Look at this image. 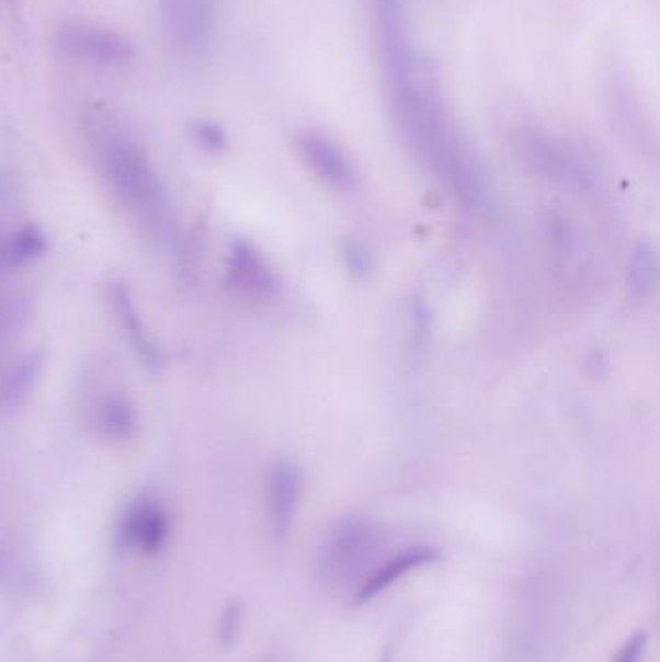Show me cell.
<instances>
[{"label": "cell", "instance_id": "ba28073f", "mask_svg": "<svg viewBox=\"0 0 660 662\" xmlns=\"http://www.w3.org/2000/svg\"><path fill=\"white\" fill-rule=\"evenodd\" d=\"M303 494V477L295 465H273L268 475V514L277 535L291 529L293 517L297 514L298 502Z\"/></svg>", "mask_w": 660, "mask_h": 662}, {"label": "cell", "instance_id": "5b68a950", "mask_svg": "<svg viewBox=\"0 0 660 662\" xmlns=\"http://www.w3.org/2000/svg\"><path fill=\"white\" fill-rule=\"evenodd\" d=\"M376 547V530L371 523L349 520L339 523L323 547L322 566L335 580H348L353 571L366 562Z\"/></svg>", "mask_w": 660, "mask_h": 662}, {"label": "cell", "instance_id": "52a82bcc", "mask_svg": "<svg viewBox=\"0 0 660 662\" xmlns=\"http://www.w3.org/2000/svg\"><path fill=\"white\" fill-rule=\"evenodd\" d=\"M227 279L248 297L268 298L275 293V275L262 254L247 240L232 242Z\"/></svg>", "mask_w": 660, "mask_h": 662}, {"label": "cell", "instance_id": "30bf717a", "mask_svg": "<svg viewBox=\"0 0 660 662\" xmlns=\"http://www.w3.org/2000/svg\"><path fill=\"white\" fill-rule=\"evenodd\" d=\"M437 558V552L430 547L407 548L403 552L394 556L391 560L384 563L382 568L374 571L368 580L364 581L356 593L359 603L372 601L374 596L380 595L386 589L391 587L397 580H401L409 571L419 570L426 563H432Z\"/></svg>", "mask_w": 660, "mask_h": 662}, {"label": "cell", "instance_id": "9c48e42d", "mask_svg": "<svg viewBox=\"0 0 660 662\" xmlns=\"http://www.w3.org/2000/svg\"><path fill=\"white\" fill-rule=\"evenodd\" d=\"M109 298H111V305L115 310L116 320L121 323V330L126 333V338L130 341L134 351L140 356V361H144V365L159 370L163 365V355L156 345V341L151 340L144 320H141L140 312L136 308L130 289L124 285V283H113L111 290H109Z\"/></svg>", "mask_w": 660, "mask_h": 662}, {"label": "cell", "instance_id": "e0dca14e", "mask_svg": "<svg viewBox=\"0 0 660 662\" xmlns=\"http://www.w3.org/2000/svg\"><path fill=\"white\" fill-rule=\"evenodd\" d=\"M240 606L231 605L227 608V614H225L224 621H221V638H224L225 643L229 646L235 636H237V631H239L240 626Z\"/></svg>", "mask_w": 660, "mask_h": 662}, {"label": "cell", "instance_id": "7a4b0ae2", "mask_svg": "<svg viewBox=\"0 0 660 662\" xmlns=\"http://www.w3.org/2000/svg\"><path fill=\"white\" fill-rule=\"evenodd\" d=\"M169 39L184 57H202L214 39L217 0H163Z\"/></svg>", "mask_w": 660, "mask_h": 662}, {"label": "cell", "instance_id": "6da1fadb", "mask_svg": "<svg viewBox=\"0 0 660 662\" xmlns=\"http://www.w3.org/2000/svg\"><path fill=\"white\" fill-rule=\"evenodd\" d=\"M103 169L116 196L134 216L153 231L166 227V189L138 144L128 138H111L103 146Z\"/></svg>", "mask_w": 660, "mask_h": 662}, {"label": "cell", "instance_id": "4fadbf2b", "mask_svg": "<svg viewBox=\"0 0 660 662\" xmlns=\"http://www.w3.org/2000/svg\"><path fill=\"white\" fill-rule=\"evenodd\" d=\"M42 353H30L24 358H20L14 368L7 374L4 384L0 386V407L14 409L20 406L42 373Z\"/></svg>", "mask_w": 660, "mask_h": 662}, {"label": "cell", "instance_id": "3957f363", "mask_svg": "<svg viewBox=\"0 0 660 662\" xmlns=\"http://www.w3.org/2000/svg\"><path fill=\"white\" fill-rule=\"evenodd\" d=\"M58 45L68 57L93 67H123L136 55L133 43L126 37L93 25L67 27L60 34Z\"/></svg>", "mask_w": 660, "mask_h": 662}, {"label": "cell", "instance_id": "2e32d148", "mask_svg": "<svg viewBox=\"0 0 660 662\" xmlns=\"http://www.w3.org/2000/svg\"><path fill=\"white\" fill-rule=\"evenodd\" d=\"M645 646H647V636H645L644 631L634 634V636L627 639L626 643L622 646L618 654H616V659L612 662H641Z\"/></svg>", "mask_w": 660, "mask_h": 662}, {"label": "cell", "instance_id": "9a60e30c", "mask_svg": "<svg viewBox=\"0 0 660 662\" xmlns=\"http://www.w3.org/2000/svg\"><path fill=\"white\" fill-rule=\"evenodd\" d=\"M194 138L198 141L202 148L207 151H224L227 148V134L219 125H215L212 121H200L194 125Z\"/></svg>", "mask_w": 660, "mask_h": 662}, {"label": "cell", "instance_id": "8fae6325", "mask_svg": "<svg viewBox=\"0 0 660 662\" xmlns=\"http://www.w3.org/2000/svg\"><path fill=\"white\" fill-rule=\"evenodd\" d=\"M98 423L103 436L115 442L133 440L140 431V419L133 401L124 396H111L100 406Z\"/></svg>", "mask_w": 660, "mask_h": 662}, {"label": "cell", "instance_id": "5bb4252c", "mask_svg": "<svg viewBox=\"0 0 660 662\" xmlns=\"http://www.w3.org/2000/svg\"><path fill=\"white\" fill-rule=\"evenodd\" d=\"M655 277H657V262H655V254L649 249H641V252H637V258L634 260V270H631V279H634V287L637 290L651 289L655 287Z\"/></svg>", "mask_w": 660, "mask_h": 662}, {"label": "cell", "instance_id": "7c38bea8", "mask_svg": "<svg viewBox=\"0 0 660 662\" xmlns=\"http://www.w3.org/2000/svg\"><path fill=\"white\" fill-rule=\"evenodd\" d=\"M47 249H49V242H47L42 227L27 224L10 237L7 247L0 252V260L9 267H22V265L39 260Z\"/></svg>", "mask_w": 660, "mask_h": 662}, {"label": "cell", "instance_id": "277c9868", "mask_svg": "<svg viewBox=\"0 0 660 662\" xmlns=\"http://www.w3.org/2000/svg\"><path fill=\"white\" fill-rule=\"evenodd\" d=\"M298 153L322 183L339 192L355 191L359 183L353 161L335 141L318 130H303L295 138Z\"/></svg>", "mask_w": 660, "mask_h": 662}, {"label": "cell", "instance_id": "8992f818", "mask_svg": "<svg viewBox=\"0 0 660 662\" xmlns=\"http://www.w3.org/2000/svg\"><path fill=\"white\" fill-rule=\"evenodd\" d=\"M171 522L166 507L153 498H138L128 505L121 522V540L141 555H157L166 547Z\"/></svg>", "mask_w": 660, "mask_h": 662}]
</instances>
